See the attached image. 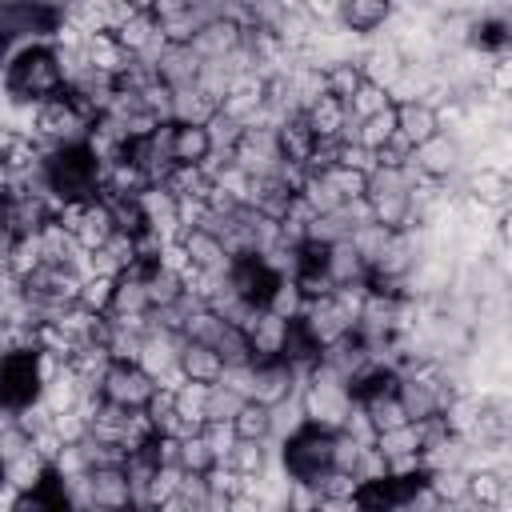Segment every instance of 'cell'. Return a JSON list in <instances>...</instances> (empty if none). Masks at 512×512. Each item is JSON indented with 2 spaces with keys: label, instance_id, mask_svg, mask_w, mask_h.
Masks as SVG:
<instances>
[{
  "label": "cell",
  "instance_id": "cell-39",
  "mask_svg": "<svg viewBox=\"0 0 512 512\" xmlns=\"http://www.w3.org/2000/svg\"><path fill=\"white\" fill-rule=\"evenodd\" d=\"M316 504H320V488L312 480H292L288 476V492H284L280 512H316Z\"/></svg>",
  "mask_w": 512,
  "mask_h": 512
},
{
  "label": "cell",
  "instance_id": "cell-18",
  "mask_svg": "<svg viewBox=\"0 0 512 512\" xmlns=\"http://www.w3.org/2000/svg\"><path fill=\"white\" fill-rule=\"evenodd\" d=\"M468 508L476 512H496L508 504V468H468Z\"/></svg>",
  "mask_w": 512,
  "mask_h": 512
},
{
  "label": "cell",
  "instance_id": "cell-8",
  "mask_svg": "<svg viewBox=\"0 0 512 512\" xmlns=\"http://www.w3.org/2000/svg\"><path fill=\"white\" fill-rule=\"evenodd\" d=\"M304 376H308V372H296V368H288L284 360L252 364V392H248V400L264 404V408H276V404H284V400L300 396Z\"/></svg>",
  "mask_w": 512,
  "mask_h": 512
},
{
  "label": "cell",
  "instance_id": "cell-4",
  "mask_svg": "<svg viewBox=\"0 0 512 512\" xmlns=\"http://www.w3.org/2000/svg\"><path fill=\"white\" fill-rule=\"evenodd\" d=\"M92 116L68 96V88L44 104H36V120H32V136L40 140L44 152L52 148H68V144H84L92 132Z\"/></svg>",
  "mask_w": 512,
  "mask_h": 512
},
{
  "label": "cell",
  "instance_id": "cell-41",
  "mask_svg": "<svg viewBox=\"0 0 512 512\" xmlns=\"http://www.w3.org/2000/svg\"><path fill=\"white\" fill-rule=\"evenodd\" d=\"M316 488H320V496H324V500H352V496H356V488H360V480H356V476H348V472L328 468V472L316 480Z\"/></svg>",
  "mask_w": 512,
  "mask_h": 512
},
{
  "label": "cell",
  "instance_id": "cell-27",
  "mask_svg": "<svg viewBox=\"0 0 512 512\" xmlns=\"http://www.w3.org/2000/svg\"><path fill=\"white\" fill-rule=\"evenodd\" d=\"M48 472H52V468H48V464L28 448L24 456H16L12 464H4V468H0V484H4V488H12V492L20 496V492L36 488L40 480H48Z\"/></svg>",
  "mask_w": 512,
  "mask_h": 512
},
{
  "label": "cell",
  "instance_id": "cell-47",
  "mask_svg": "<svg viewBox=\"0 0 512 512\" xmlns=\"http://www.w3.org/2000/svg\"><path fill=\"white\" fill-rule=\"evenodd\" d=\"M0 140H4V128H0Z\"/></svg>",
  "mask_w": 512,
  "mask_h": 512
},
{
  "label": "cell",
  "instance_id": "cell-34",
  "mask_svg": "<svg viewBox=\"0 0 512 512\" xmlns=\"http://www.w3.org/2000/svg\"><path fill=\"white\" fill-rule=\"evenodd\" d=\"M220 460L208 452V444H204V436L200 432H192V436H184L180 444H176V468L180 472H188V476H204L208 468H216Z\"/></svg>",
  "mask_w": 512,
  "mask_h": 512
},
{
  "label": "cell",
  "instance_id": "cell-32",
  "mask_svg": "<svg viewBox=\"0 0 512 512\" xmlns=\"http://www.w3.org/2000/svg\"><path fill=\"white\" fill-rule=\"evenodd\" d=\"M428 492L436 504H448V508H460L468 500V472L464 468H440V472H428L424 476Z\"/></svg>",
  "mask_w": 512,
  "mask_h": 512
},
{
  "label": "cell",
  "instance_id": "cell-19",
  "mask_svg": "<svg viewBox=\"0 0 512 512\" xmlns=\"http://www.w3.org/2000/svg\"><path fill=\"white\" fill-rule=\"evenodd\" d=\"M300 116H304V124L312 128L316 140H348V136H352V120H348L344 100H336V96H328V92H324L316 104H308Z\"/></svg>",
  "mask_w": 512,
  "mask_h": 512
},
{
  "label": "cell",
  "instance_id": "cell-10",
  "mask_svg": "<svg viewBox=\"0 0 512 512\" xmlns=\"http://www.w3.org/2000/svg\"><path fill=\"white\" fill-rule=\"evenodd\" d=\"M300 324H304V332L316 340V348H328V344H336V340H344V336H352L356 332V324L340 312V304L332 300V292L328 296H320V300H308L304 304V312L296 316Z\"/></svg>",
  "mask_w": 512,
  "mask_h": 512
},
{
  "label": "cell",
  "instance_id": "cell-42",
  "mask_svg": "<svg viewBox=\"0 0 512 512\" xmlns=\"http://www.w3.org/2000/svg\"><path fill=\"white\" fill-rule=\"evenodd\" d=\"M52 432L72 448V444H84L88 440V420L80 412H60V416H52Z\"/></svg>",
  "mask_w": 512,
  "mask_h": 512
},
{
  "label": "cell",
  "instance_id": "cell-3",
  "mask_svg": "<svg viewBox=\"0 0 512 512\" xmlns=\"http://www.w3.org/2000/svg\"><path fill=\"white\" fill-rule=\"evenodd\" d=\"M332 440H336V432L316 428V424H300L292 436L280 440L276 464L284 468V476H292V480H312V484H316V480L332 468Z\"/></svg>",
  "mask_w": 512,
  "mask_h": 512
},
{
  "label": "cell",
  "instance_id": "cell-43",
  "mask_svg": "<svg viewBox=\"0 0 512 512\" xmlns=\"http://www.w3.org/2000/svg\"><path fill=\"white\" fill-rule=\"evenodd\" d=\"M200 436H204V444H208V452H212L216 460H224V456L236 448V432H232V424H204Z\"/></svg>",
  "mask_w": 512,
  "mask_h": 512
},
{
  "label": "cell",
  "instance_id": "cell-14",
  "mask_svg": "<svg viewBox=\"0 0 512 512\" xmlns=\"http://www.w3.org/2000/svg\"><path fill=\"white\" fill-rule=\"evenodd\" d=\"M272 140H276L280 164H292V168H304V172H308V160H312V152H316V136H312V128L304 124L300 112L284 116V120L272 128Z\"/></svg>",
  "mask_w": 512,
  "mask_h": 512
},
{
  "label": "cell",
  "instance_id": "cell-25",
  "mask_svg": "<svg viewBox=\"0 0 512 512\" xmlns=\"http://www.w3.org/2000/svg\"><path fill=\"white\" fill-rule=\"evenodd\" d=\"M220 464H228L236 476H264V472L276 464V452H272V444L236 440V448H232V452H228Z\"/></svg>",
  "mask_w": 512,
  "mask_h": 512
},
{
  "label": "cell",
  "instance_id": "cell-44",
  "mask_svg": "<svg viewBox=\"0 0 512 512\" xmlns=\"http://www.w3.org/2000/svg\"><path fill=\"white\" fill-rule=\"evenodd\" d=\"M316 512H356V500H324V496H320Z\"/></svg>",
  "mask_w": 512,
  "mask_h": 512
},
{
  "label": "cell",
  "instance_id": "cell-40",
  "mask_svg": "<svg viewBox=\"0 0 512 512\" xmlns=\"http://www.w3.org/2000/svg\"><path fill=\"white\" fill-rule=\"evenodd\" d=\"M28 448H32V436H28L16 420H4V424H0V468L12 464L16 456H24Z\"/></svg>",
  "mask_w": 512,
  "mask_h": 512
},
{
  "label": "cell",
  "instance_id": "cell-11",
  "mask_svg": "<svg viewBox=\"0 0 512 512\" xmlns=\"http://www.w3.org/2000/svg\"><path fill=\"white\" fill-rule=\"evenodd\" d=\"M392 12H396V8H392L388 0H340L336 24H340V32H348L352 40H376V32L388 28Z\"/></svg>",
  "mask_w": 512,
  "mask_h": 512
},
{
  "label": "cell",
  "instance_id": "cell-36",
  "mask_svg": "<svg viewBox=\"0 0 512 512\" xmlns=\"http://www.w3.org/2000/svg\"><path fill=\"white\" fill-rule=\"evenodd\" d=\"M324 180H328V188L344 200V204H352V200H364L368 196V176L364 172H356V168H344V164H332L328 172H320Z\"/></svg>",
  "mask_w": 512,
  "mask_h": 512
},
{
  "label": "cell",
  "instance_id": "cell-22",
  "mask_svg": "<svg viewBox=\"0 0 512 512\" xmlns=\"http://www.w3.org/2000/svg\"><path fill=\"white\" fill-rule=\"evenodd\" d=\"M84 392H92V388H80V380L64 368L60 376H52L44 388H40V396H36V404L48 412V416H60V412H76L80 408V396Z\"/></svg>",
  "mask_w": 512,
  "mask_h": 512
},
{
  "label": "cell",
  "instance_id": "cell-5",
  "mask_svg": "<svg viewBox=\"0 0 512 512\" xmlns=\"http://www.w3.org/2000/svg\"><path fill=\"white\" fill-rule=\"evenodd\" d=\"M352 392L348 384H340L336 376H328L324 368H312L304 376V388H300V408H304V424H316V428H328V432H340L348 412H352Z\"/></svg>",
  "mask_w": 512,
  "mask_h": 512
},
{
  "label": "cell",
  "instance_id": "cell-29",
  "mask_svg": "<svg viewBox=\"0 0 512 512\" xmlns=\"http://www.w3.org/2000/svg\"><path fill=\"white\" fill-rule=\"evenodd\" d=\"M216 116V100L204 96L196 84L192 88H180L172 96V124H208Z\"/></svg>",
  "mask_w": 512,
  "mask_h": 512
},
{
  "label": "cell",
  "instance_id": "cell-46",
  "mask_svg": "<svg viewBox=\"0 0 512 512\" xmlns=\"http://www.w3.org/2000/svg\"><path fill=\"white\" fill-rule=\"evenodd\" d=\"M428 512H460V508H448V504H436V508H428Z\"/></svg>",
  "mask_w": 512,
  "mask_h": 512
},
{
  "label": "cell",
  "instance_id": "cell-31",
  "mask_svg": "<svg viewBox=\"0 0 512 512\" xmlns=\"http://www.w3.org/2000/svg\"><path fill=\"white\" fill-rule=\"evenodd\" d=\"M372 448H376L388 464L408 460V456H420V424H400V428H392V432H380V436L372 440Z\"/></svg>",
  "mask_w": 512,
  "mask_h": 512
},
{
  "label": "cell",
  "instance_id": "cell-33",
  "mask_svg": "<svg viewBox=\"0 0 512 512\" xmlns=\"http://www.w3.org/2000/svg\"><path fill=\"white\" fill-rule=\"evenodd\" d=\"M112 292H116V276H108V272H88L84 280H80V308L84 312H92V316H108L112 312Z\"/></svg>",
  "mask_w": 512,
  "mask_h": 512
},
{
  "label": "cell",
  "instance_id": "cell-24",
  "mask_svg": "<svg viewBox=\"0 0 512 512\" xmlns=\"http://www.w3.org/2000/svg\"><path fill=\"white\" fill-rule=\"evenodd\" d=\"M356 404H360V408H364V416L372 420L376 436H380V432H392V428H400V424H412V420L404 416V404H400L396 388L372 392V396H364V400H356Z\"/></svg>",
  "mask_w": 512,
  "mask_h": 512
},
{
  "label": "cell",
  "instance_id": "cell-26",
  "mask_svg": "<svg viewBox=\"0 0 512 512\" xmlns=\"http://www.w3.org/2000/svg\"><path fill=\"white\" fill-rule=\"evenodd\" d=\"M172 412L192 428V432H200L204 428V420H208V384H176L172 388Z\"/></svg>",
  "mask_w": 512,
  "mask_h": 512
},
{
  "label": "cell",
  "instance_id": "cell-30",
  "mask_svg": "<svg viewBox=\"0 0 512 512\" xmlns=\"http://www.w3.org/2000/svg\"><path fill=\"white\" fill-rule=\"evenodd\" d=\"M392 136H396V108H384V112H376V116L352 124V136H348V140H356L360 148H368V152L376 156Z\"/></svg>",
  "mask_w": 512,
  "mask_h": 512
},
{
  "label": "cell",
  "instance_id": "cell-9",
  "mask_svg": "<svg viewBox=\"0 0 512 512\" xmlns=\"http://www.w3.org/2000/svg\"><path fill=\"white\" fill-rule=\"evenodd\" d=\"M464 164V148L456 144V136L448 132H436L432 140H424L420 148H412V168L432 180V184H448Z\"/></svg>",
  "mask_w": 512,
  "mask_h": 512
},
{
  "label": "cell",
  "instance_id": "cell-13",
  "mask_svg": "<svg viewBox=\"0 0 512 512\" xmlns=\"http://www.w3.org/2000/svg\"><path fill=\"white\" fill-rule=\"evenodd\" d=\"M88 496H92V504H100L108 512H136L132 508V480H128L124 464L92 468L88 472Z\"/></svg>",
  "mask_w": 512,
  "mask_h": 512
},
{
  "label": "cell",
  "instance_id": "cell-38",
  "mask_svg": "<svg viewBox=\"0 0 512 512\" xmlns=\"http://www.w3.org/2000/svg\"><path fill=\"white\" fill-rule=\"evenodd\" d=\"M240 404H244V396L236 388H228L224 380L208 384V420L204 424H232V416L240 412Z\"/></svg>",
  "mask_w": 512,
  "mask_h": 512
},
{
  "label": "cell",
  "instance_id": "cell-2",
  "mask_svg": "<svg viewBox=\"0 0 512 512\" xmlns=\"http://www.w3.org/2000/svg\"><path fill=\"white\" fill-rule=\"evenodd\" d=\"M44 192L60 204H84L104 192V164L88 152V144H68L44 152Z\"/></svg>",
  "mask_w": 512,
  "mask_h": 512
},
{
  "label": "cell",
  "instance_id": "cell-7",
  "mask_svg": "<svg viewBox=\"0 0 512 512\" xmlns=\"http://www.w3.org/2000/svg\"><path fill=\"white\" fill-rule=\"evenodd\" d=\"M156 392V380L136 364V360H112L104 380H100V396L124 412H144L148 400Z\"/></svg>",
  "mask_w": 512,
  "mask_h": 512
},
{
  "label": "cell",
  "instance_id": "cell-15",
  "mask_svg": "<svg viewBox=\"0 0 512 512\" xmlns=\"http://www.w3.org/2000/svg\"><path fill=\"white\" fill-rule=\"evenodd\" d=\"M168 160L180 168H204L212 160V136L204 124H168Z\"/></svg>",
  "mask_w": 512,
  "mask_h": 512
},
{
  "label": "cell",
  "instance_id": "cell-20",
  "mask_svg": "<svg viewBox=\"0 0 512 512\" xmlns=\"http://www.w3.org/2000/svg\"><path fill=\"white\" fill-rule=\"evenodd\" d=\"M392 108H396V136H400L408 148H420L424 140H432V136L440 132L432 104L412 100V104H392Z\"/></svg>",
  "mask_w": 512,
  "mask_h": 512
},
{
  "label": "cell",
  "instance_id": "cell-45",
  "mask_svg": "<svg viewBox=\"0 0 512 512\" xmlns=\"http://www.w3.org/2000/svg\"><path fill=\"white\" fill-rule=\"evenodd\" d=\"M72 512H108V508H100V504H84V508H72Z\"/></svg>",
  "mask_w": 512,
  "mask_h": 512
},
{
  "label": "cell",
  "instance_id": "cell-23",
  "mask_svg": "<svg viewBox=\"0 0 512 512\" xmlns=\"http://www.w3.org/2000/svg\"><path fill=\"white\" fill-rule=\"evenodd\" d=\"M12 512H72L68 496H64V484L56 472H48V480H40L36 488L20 492L12 500Z\"/></svg>",
  "mask_w": 512,
  "mask_h": 512
},
{
  "label": "cell",
  "instance_id": "cell-17",
  "mask_svg": "<svg viewBox=\"0 0 512 512\" xmlns=\"http://www.w3.org/2000/svg\"><path fill=\"white\" fill-rule=\"evenodd\" d=\"M248 336V348H252V364H264V360H280L284 352V340H288V320H280L276 312H256L252 324L244 328Z\"/></svg>",
  "mask_w": 512,
  "mask_h": 512
},
{
  "label": "cell",
  "instance_id": "cell-35",
  "mask_svg": "<svg viewBox=\"0 0 512 512\" xmlns=\"http://www.w3.org/2000/svg\"><path fill=\"white\" fill-rule=\"evenodd\" d=\"M344 108H348V120L352 124H360V120H368V116H376V112H384V108H392V100H388V92L380 88V84H360L348 100H344Z\"/></svg>",
  "mask_w": 512,
  "mask_h": 512
},
{
  "label": "cell",
  "instance_id": "cell-6",
  "mask_svg": "<svg viewBox=\"0 0 512 512\" xmlns=\"http://www.w3.org/2000/svg\"><path fill=\"white\" fill-rule=\"evenodd\" d=\"M56 220L72 232V240L80 244V252H100L116 236L112 212H108V204L100 196L96 200H84V204H60L56 208Z\"/></svg>",
  "mask_w": 512,
  "mask_h": 512
},
{
  "label": "cell",
  "instance_id": "cell-1",
  "mask_svg": "<svg viewBox=\"0 0 512 512\" xmlns=\"http://www.w3.org/2000/svg\"><path fill=\"white\" fill-rule=\"evenodd\" d=\"M0 88L12 104H44L52 96H60L68 88L64 80V68H60V56L52 44H24V48H12L4 72H0Z\"/></svg>",
  "mask_w": 512,
  "mask_h": 512
},
{
  "label": "cell",
  "instance_id": "cell-37",
  "mask_svg": "<svg viewBox=\"0 0 512 512\" xmlns=\"http://www.w3.org/2000/svg\"><path fill=\"white\" fill-rule=\"evenodd\" d=\"M360 84H364V72H360L356 60H340V64H328V68H324V88H328V96H336V100H348Z\"/></svg>",
  "mask_w": 512,
  "mask_h": 512
},
{
  "label": "cell",
  "instance_id": "cell-12",
  "mask_svg": "<svg viewBox=\"0 0 512 512\" xmlns=\"http://www.w3.org/2000/svg\"><path fill=\"white\" fill-rule=\"evenodd\" d=\"M180 248L188 256V264L196 272H204V276H228V268H232V256H228L224 240L216 232H208V228H184L180 232Z\"/></svg>",
  "mask_w": 512,
  "mask_h": 512
},
{
  "label": "cell",
  "instance_id": "cell-28",
  "mask_svg": "<svg viewBox=\"0 0 512 512\" xmlns=\"http://www.w3.org/2000/svg\"><path fill=\"white\" fill-rule=\"evenodd\" d=\"M232 432L236 440H256V444H272V408L244 400L240 412L232 416Z\"/></svg>",
  "mask_w": 512,
  "mask_h": 512
},
{
  "label": "cell",
  "instance_id": "cell-21",
  "mask_svg": "<svg viewBox=\"0 0 512 512\" xmlns=\"http://www.w3.org/2000/svg\"><path fill=\"white\" fill-rule=\"evenodd\" d=\"M176 368H180V376H184L188 384H216V380L224 376V360L216 356V348H208V344H192V340L180 344Z\"/></svg>",
  "mask_w": 512,
  "mask_h": 512
},
{
  "label": "cell",
  "instance_id": "cell-16",
  "mask_svg": "<svg viewBox=\"0 0 512 512\" xmlns=\"http://www.w3.org/2000/svg\"><path fill=\"white\" fill-rule=\"evenodd\" d=\"M508 192H512L508 172L504 168H492V164H472L468 176H464V184H460V196H468V200H476V204H484L492 212L508 208Z\"/></svg>",
  "mask_w": 512,
  "mask_h": 512
}]
</instances>
